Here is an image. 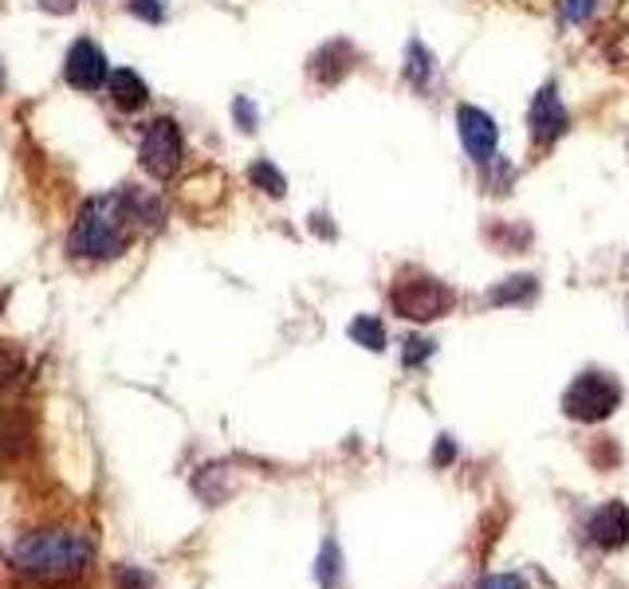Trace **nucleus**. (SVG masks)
Segmentation results:
<instances>
[{"label":"nucleus","mask_w":629,"mask_h":589,"mask_svg":"<svg viewBox=\"0 0 629 589\" xmlns=\"http://www.w3.org/2000/svg\"><path fill=\"white\" fill-rule=\"evenodd\" d=\"M95 559V538L83 530H32L9 550V566L36 586L75 581Z\"/></svg>","instance_id":"nucleus-1"},{"label":"nucleus","mask_w":629,"mask_h":589,"mask_svg":"<svg viewBox=\"0 0 629 589\" xmlns=\"http://www.w3.org/2000/svg\"><path fill=\"white\" fill-rule=\"evenodd\" d=\"M135 217L126 208L123 189L106 196H91L75 217L72 236H67V252L79 259H114L123 256L130 236H135Z\"/></svg>","instance_id":"nucleus-2"},{"label":"nucleus","mask_w":629,"mask_h":589,"mask_svg":"<svg viewBox=\"0 0 629 589\" xmlns=\"http://www.w3.org/2000/svg\"><path fill=\"white\" fill-rule=\"evenodd\" d=\"M456 295L449 283H441L437 276L425 271H405L398 276V283L390 287V307L393 315H402L410 322H437L453 310Z\"/></svg>","instance_id":"nucleus-3"},{"label":"nucleus","mask_w":629,"mask_h":589,"mask_svg":"<svg viewBox=\"0 0 629 589\" xmlns=\"http://www.w3.org/2000/svg\"><path fill=\"white\" fill-rule=\"evenodd\" d=\"M621 405V385L614 373H602V370H587L578 373L575 382L567 385L563 393V413L578 424H599L606 417L618 413Z\"/></svg>","instance_id":"nucleus-4"},{"label":"nucleus","mask_w":629,"mask_h":589,"mask_svg":"<svg viewBox=\"0 0 629 589\" xmlns=\"http://www.w3.org/2000/svg\"><path fill=\"white\" fill-rule=\"evenodd\" d=\"M138 157H142V169L158 181L174 177L181 169V157H186V142H181V126L174 118H154V123L142 130V142H138Z\"/></svg>","instance_id":"nucleus-5"},{"label":"nucleus","mask_w":629,"mask_h":589,"mask_svg":"<svg viewBox=\"0 0 629 589\" xmlns=\"http://www.w3.org/2000/svg\"><path fill=\"white\" fill-rule=\"evenodd\" d=\"M527 130H531V142L551 150L558 138H567L570 130V111L563 103V94H558V84L548 79V84L539 87L536 99H531V111H527Z\"/></svg>","instance_id":"nucleus-6"},{"label":"nucleus","mask_w":629,"mask_h":589,"mask_svg":"<svg viewBox=\"0 0 629 589\" xmlns=\"http://www.w3.org/2000/svg\"><path fill=\"white\" fill-rule=\"evenodd\" d=\"M456 135H461V145L465 154L473 157L476 166H485L488 157H495V145H500V126L488 111L465 103L456 106Z\"/></svg>","instance_id":"nucleus-7"},{"label":"nucleus","mask_w":629,"mask_h":589,"mask_svg":"<svg viewBox=\"0 0 629 589\" xmlns=\"http://www.w3.org/2000/svg\"><path fill=\"white\" fill-rule=\"evenodd\" d=\"M63 79H67L75 91H99V87L111 79L103 48L95 40H75L72 48H67V60H63Z\"/></svg>","instance_id":"nucleus-8"},{"label":"nucleus","mask_w":629,"mask_h":589,"mask_svg":"<svg viewBox=\"0 0 629 589\" xmlns=\"http://www.w3.org/2000/svg\"><path fill=\"white\" fill-rule=\"evenodd\" d=\"M354 60H358V52H354L351 40H327L319 52L311 55L307 75L319 87H339L342 79L354 72Z\"/></svg>","instance_id":"nucleus-9"},{"label":"nucleus","mask_w":629,"mask_h":589,"mask_svg":"<svg viewBox=\"0 0 629 589\" xmlns=\"http://www.w3.org/2000/svg\"><path fill=\"white\" fill-rule=\"evenodd\" d=\"M587 535L594 547L602 550H621L629 547V507L621 499H609L606 507H599L587 523Z\"/></svg>","instance_id":"nucleus-10"},{"label":"nucleus","mask_w":629,"mask_h":589,"mask_svg":"<svg viewBox=\"0 0 629 589\" xmlns=\"http://www.w3.org/2000/svg\"><path fill=\"white\" fill-rule=\"evenodd\" d=\"M32 417L21 405H0V464H12L32 448Z\"/></svg>","instance_id":"nucleus-11"},{"label":"nucleus","mask_w":629,"mask_h":589,"mask_svg":"<svg viewBox=\"0 0 629 589\" xmlns=\"http://www.w3.org/2000/svg\"><path fill=\"white\" fill-rule=\"evenodd\" d=\"M106 91H111V103L118 106V111H142L146 103H150V87H146V79L135 72V67H123V72H114L111 79H106Z\"/></svg>","instance_id":"nucleus-12"},{"label":"nucleus","mask_w":629,"mask_h":589,"mask_svg":"<svg viewBox=\"0 0 629 589\" xmlns=\"http://www.w3.org/2000/svg\"><path fill=\"white\" fill-rule=\"evenodd\" d=\"M405 84H410L417 94L433 91V84H437V60L422 40L405 43Z\"/></svg>","instance_id":"nucleus-13"},{"label":"nucleus","mask_w":629,"mask_h":589,"mask_svg":"<svg viewBox=\"0 0 629 589\" xmlns=\"http://www.w3.org/2000/svg\"><path fill=\"white\" fill-rule=\"evenodd\" d=\"M539 295V280L536 276H507V280L492 283V291H488V303L492 307H531Z\"/></svg>","instance_id":"nucleus-14"},{"label":"nucleus","mask_w":629,"mask_h":589,"mask_svg":"<svg viewBox=\"0 0 629 589\" xmlns=\"http://www.w3.org/2000/svg\"><path fill=\"white\" fill-rule=\"evenodd\" d=\"M347 334H351V342L362 346V350H370V354L386 350V322L378 319V315H354Z\"/></svg>","instance_id":"nucleus-15"},{"label":"nucleus","mask_w":629,"mask_h":589,"mask_svg":"<svg viewBox=\"0 0 629 589\" xmlns=\"http://www.w3.org/2000/svg\"><path fill=\"white\" fill-rule=\"evenodd\" d=\"M480 181H485V189L492 196H504V193H512V185H516V166H512L507 157L495 154L480 166Z\"/></svg>","instance_id":"nucleus-16"},{"label":"nucleus","mask_w":629,"mask_h":589,"mask_svg":"<svg viewBox=\"0 0 629 589\" xmlns=\"http://www.w3.org/2000/svg\"><path fill=\"white\" fill-rule=\"evenodd\" d=\"M248 181H252L260 193H268L272 201H279V196L288 193V177L279 174L268 157H260V162H252V166H248Z\"/></svg>","instance_id":"nucleus-17"},{"label":"nucleus","mask_w":629,"mask_h":589,"mask_svg":"<svg viewBox=\"0 0 629 589\" xmlns=\"http://www.w3.org/2000/svg\"><path fill=\"white\" fill-rule=\"evenodd\" d=\"M315 574H319V586L323 589L339 586V578H342V554H339V542H335V538H327V542H323L319 569H315Z\"/></svg>","instance_id":"nucleus-18"},{"label":"nucleus","mask_w":629,"mask_h":589,"mask_svg":"<svg viewBox=\"0 0 629 589\" xmlns=\"http://www.w3.org/2000/svg\"><path fill=\"white\" fill-rule=\"evenodd\" d=\"M437 354V342L433 338H425V334H410V338L402 342V362L410 366H425L429 358Z\"/></svg>","instance_id":"nucleus-19"},{"label":"nucleus","mask_w":629,"mask_h":589,"mask_svg":"<svg viewBox=\"0 0 629 589\" xmlns=\"http://www.w3.org/2000/svg\"><path fill=\"white\" fill-rule=\"evenodd\" d=\"M21 373H24V354L16 350V346H9V342H0V389L16 382Z\"/></svg>","instance_id":"nucleus-20"},{"label":"nucleus","mask_w":629,"mask_h":589,"mask_svg":"<svg viewBox=\"0 0 629 589\" xmlns=\"http://www.w3.org/2000/svg\"><path fill=\"white\" fill-rule=\"evenodd\" d=\"M114 586L118 589H150L154 586V578H150L146 569H138V566H118L114 569Z\"/></svg>","instance_id":"nucleus-21"},{"label":"nucleus","mask_w":629,"mask_h":589,"mask_svg":"<svg viewBox=\"0 0 629 589\" xmlns=\"http://www.w3.org/2000/svg\"><path fill=\"white\" fill-rule=\"evenodd\" d=\"M126 9L135 12L138 21H146V24H162L165 21V0H126Z\"/></svg>","instance_id":"nucleus-22"},{"label":"nucleus","mask_w":629,"mask_h":589,"mask_svg":"<svg viewBox=\"0 0 629 589\" xmlns=\"http://www.w3.org/2000/svg\"><path fill=\"white\" fill-rule=\"evenodd\" d=\"M594 9H599V0H563V21L582 24Z\"/></svg>","instance_id":"nucleus-23"},{"label":"nucleus","mask_w":629,"mask_h":589,"mask_svg":"<svg viewBox=\"0 0 629 589\" xmlns=\"http://www.w3.org/2000/svg\"><path fill=\"white\" fill-rule=\"evenodd\" d=\"M232 118H237L240 130H256L260 114H256V106H252V99H244V94H240L237 103H232Z\"/></svg>","instance_id":"nucleus-24"},{"label":"nucleus","mask_w":629,"mask_h":589,"mask_svg":"<svg viewBox=\"0 0 629 589\" xmlns=\"http://www.w3.org/2000/svg\"><path fill=\"white\" fill-rule=\"evenodd\" d=\"M456 460V440L453 436H437V452H433V464L444 468V464H453Z\"/></svg>","instance_id":"nucleus-25"},{"label":"nucleus","mask_w":629,"mask_h":589,"mask_svg":"<svg viewBox=\"0 0 629 589\" xmlns=\"http://www.w3.org/2000/svg\"><path fill=\"white\" fill-rule=\"evenodd\" d=\"M480 589H527V586H524V578H516V574H495V578L480 581Z\"/></svg>","instance_id":"nucleus-26"},{"label":"nucleus","mask_w":629,"mask_h":589,"mask_svg":"<svg viewBox=\"0 0 629 589\" xmlns=\"http://www.w3.org/2000/svg\"><path fill=\"white\" fill-rule=\"evenodd\" d=\"M311 232H315V236H327V240L339 236V232H335V225H330L327 213H311Z\"/></svg>","instance_id":"nucleus-27"},{"label":"nucleus","mask_w":629,"mask_h":589,"mask_svg":"<svg viewBox=\"0 0 629 589\" xmlns=\"http://www.w3.org/2000/svg\"><path fill=\"white\" fill-rule=\"evenodd\" d=\"M75 4H79V0H36V9L55 12V16H63V12H75Z\"/></svg>","instance_id":"nucleus-28"},{"label":"nucleus","mask_w":629,"mask_h":589,"mask_svg":"<svg viewBox=\"0 0 629 589\" xmlns=\"http://www.w3.org/2000/svg\"><path fill=\"white\" fill-rule=\"evenodd\" d=\"M0 87H4V75H0Z\"/></svg>","instance_id":"nucleus-29"}]
</instances>
